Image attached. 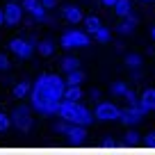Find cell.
Listing matches in <instances>:
<instances>
[{"label": "cell", "instance_id": "2", "mask_svg": "<svg viewBox=\"0 0 155 155\" xmlns=\"http://www.w3.org/2000/svg\"><path fill=\"white\" fill-rule=\"evenodd\" d=\"M64 89H66V80H62L59 75L55 73H44V75L37 78L32 91L37 94H44V96H50V98H64Z\"/></svg>", "mask_w": 155, "mask_h": 155}, {"label": "cell", "instance_id": "4", "mask_svg": "<svg viewBox=\"0 0 155 155\" xmlns=\"http://www.w3.org/2000/svg\"><path fill=\"white\" fill-rule=\"evenodd\" d=\"M89 44V34L82 30H71V32L62 34V46L64 48H82Z\"/></svg>", "mask_w": 155, "mask_h": 155}, {"label": "cell", "instance_id": "20", "mask_svg": "<svg viewBox=\"0 0 155 155\" xmlns=\"http://www.w3.org/2000/svg\"><path fill=\"white\" fill-rule=\"evenodd\" d=\"M84 25H87V32L94 34L98 28H101V21H98V16H87V18H84Z\"/></svg>", "mask_w": 155, "mask_h": 155}, {"label": "cell", "instance_id": "22", "mask_svg": "<svg viewBox=\"0 0 155 155\" xmlns=\"http://www.w3.org/2000/svg\"><path fill=\"white\" fill-rule=\"evenodd\" d=\"M37 50L44 55V57H48V55H53V44H50V41H39Z\"/></svg>", "mask_w": 155, "mask_h": 155}, {"label": "cell", "instance_id": "6", "mask_svg": "<svg viewBox=\"0 0 155 155\" xmlns=\"http://www.w3.org/2000/svg\"><path fill=\"white\" fill-rule=\"evenodd\" d=\"M121 112L123 110H119L114 103H101L96 107V119H101V121H114V119H121Z\"/></svg>", "mask_w": 155, "mask_h": 155}, {"label": "cell", "instance_id": "11", "mask_svg": "<svg viewBox=\"0 0 155 155\" xmlns=\"http://www.w3.org/2000/svg\"><path fill=\"white\" fill-rule=\"evenodd\" d=\"M139 105H141V110H144V112L155 110V89H144V91H141Z\"/></svg>", "mask_w": 155, "mask_h": 155}, {"label": "cell", "instance_id": "23", "mask_svg": "<svg viewBox=\"0 0 155 155\" xmlns=\"http://www.w3.org/2000/svg\"><path fill=\"white\" fill-rule=\"evenodd\" d=\"M126 66H128V68L141 66V57H139V55H126Z\"/></svg>", "mask_w": 155, "mask_h": 155}, {"label": "cell", "instance_id": "24", "mask_svg": "<svg viewBox=\"0 0 155 155\" xmlns=\"http://www.w3.org/2000/svg\"><path fill=\"white\" fill-rule=\"evenodd\" d=\"M9 123H12V119H9L7 114H2V112H0V132L7 130V128H9Z\"/></svg>", "mask_w": 155, "mask_h": 155}, {"label": "cell", "instance_id": "8", "mask_svg": "<svg viewBox=\"0 0 155 155\" xmlns=\"http://www.w3.org/2000/svg\"><path fill=\"white\" fill-rule=\"evenodd\" d=\"M12 119H14L16 128H21V130H30V126H32V114L28 107H16Z\"/></svg>", "mask_w": 155, "mask_h": 155}, {"label": "cell", "instance_id": "10", "mask_svg": "<svg viewBox=\"0 0 155 155\" xmlns=\"http://www.w3.org/2000/svg\"><path fill=\"white\" fill-rule=\"evenodd\" d=\"M144 114L146 112L141 110V105H130V107H126V110L121 112V121L128 123V126H132V123H137Z\"/></svg>", "mask_w": 155, "mask_h": 155}, {"label": "cell", "instance_id": "1", "mask_svg": "<svg viewBox=\"0 0 155 155\" xmlns=\"http://www.w3.org/2000/svg\"><path fill=\"white\" fill-rule=\"evenodd\" d=\"M57 116H62L66 121H73V123H80V126H89V123L94 121V114L84 105H80L78 101H66V98L59 101Z\"/></svg>", "mask_w": 155, "mask_h": 155}, {"label": "cell", "instance_id": "27", "mask_svg": "<svg viewBox=\"0 0 155 155\" xmlns=\"http://www.w3.org/2000/svg\"><path fill=\"white\" fill-rule=\"evenodd\" d=\"M103 5H107V7H114V5H116V0H103Z\"/></svg>", "mask_w": 155, "mask_h": 155}, {"label": "cell", "instance_id": "5", "mask_svg": "<svg viewBox=\"0 0 155 155\" xmlns=\"http://www.w3.org/2000/svg\"><path fill=\"white\" fill-rule=\"evenodd\" d=\"M9 50L14 55H18V57L28 59V57H32V53H34V41H32V39L16 37V39H12V41H9Z\"/></svg>", "mask_w": 155, "mask_h": 155}, {"label": "cell", "instance_id": "3", "mask_svg": "<svg viewBox=\"0 0 155 155\" xmlns=\"http://www.w3.org/2000/svg\"><path fill=\"white\" fill-rule=\"evenodd\" d=\"M57 132H62V135L71 137L73 141H84V137H87V130H84V126H80V123H73V121H59L57 126Z\"/></svg>", "mask_w": 155, "mask_h": 155}, {"label": "cell", "instance_id": "12", "mask_svg": "<svg viewBox=\"0 0 155 155\" xmlns=\"http://www.w3.org/2000/svg\"><path fill=\"white\" fill-rule=\"evenodd\" d=\"M62 16L68 21V23H80V21H82V12L78 9L75 5H68V7H64V9H62Z\"/></svg>", "mask_w": 155, "mask_h": 155}, {"label": "cell", "instance_id": "19", "mask_svg": "<svg viewBox=\"0 0 155 155\" xmlns=\"http://www.w3.org/2000/svg\"><path fill=\"white\" fill-rule=\"evenodd\" d=\"M130 91V87H128L126 82H114L112 84V94L114 96H121V98H126V94Z\"/></svg>", "mask_w": 155, "mask_h": 155}, {"label": "cell", "instance_id": "21", "mask_svg": "<svg viewBox=\"0 0 155 155\" xmlns=\"http://www.w3.org/2000/svg\"><path fill=\"white\" fill-rule=\"evenodd\" d=\"M94 37H96V41H98V44H107V41H110V30L101 25V28H98L96 32H94Z\"/></svg>", "mask_w": 155, "mask_h": 155}, {"label": "cell", "instance_id": "7", "mask_svg": "<svg viewBox=\"0 0 155 155\" xmlns=\"http://www.w3.org/2000/svg\"><path fill=\"white\" fill-rule=\"evenodd\" d=\"M21 5H23L25 12L32 14L34 21H46V7L41 0H21Z\"/></svg>", "mask_w": 155, "mask_h": 155}, {"label": "cell", "instance_id": "15", "mask_svg": "<svg viewBox=\"0 0 155 155\" xmlns=\"http://www.w3.org/2000/svg\"><path fill=\"white\" fill-rule=\"evenodd\" d=\"M114 14H116V16H123V18H126V16L130 14V0H116V5H114Z\"/></svg>", "mask_w": 155, "mask_h": 155}, {"label": "cell", "instance_id": "16", "mask_svg": "<svg viewBox=\"0 0 155 155\" xmlns=\"http://www.w3.org/2000/svg\"><path fill=\"white\" fill-rule=\"evenodd\" d=\"M135 25H137V18H135L132 14H128V16H126V21L119 25V32H121V34H130Z\"/></svg>", "mask_w": 155, "mask_h": 155}, {"label": "cell", "instance_id": "13", "mask_svg": "<svg viewBox=\"0 0 155 155\" xmlns=\"http://www.w3.org/2000/svg\"><path fill=\"white\" fill-rule=\"evenodd\" d=\"M64 98H66V101H80V98H82V89H80V84H66V89H64Z\"/></svg>", "mask_w": 155, "mask_h": 155}, {"label": "cell", "instance_id": "25", "mask_svg": "<svg viewBox=\"0 0 155 155\" xmlns=\"http://www.w3.org/2000/svg\"><path fill=\"white\" fill-rule=\"evenodd\" d=\"M7 66H9V59H7V55L0 53V71H7Z\"/></svg>", "mask_w": 155, "mask_h": 155}, {"label": "cell", "instance_id": "30", "mask_svg": "<svg viewBox=\"0 0 155 155\" xmlns=\"http://www.w3.org/2000/svg\"><path fill=\"white\" fill-rule=\"evenodd\" d=\"M7 2H18V0H7Z\"/></svg>", "mask_w": 155, "mask_h": 155}, {"label": "cell", "instance_id": "18", "mask_svg": "<svg viewBox=\"0 0 155 155\" xmlns=\"http://www.w3.org/2000/svg\"><path fill=\"white\" fill-rule=\"evenodd\" d=\"M84 80V73L80 71V68H75V71L66 73V84H80Z\"/></svg>", "mask_w": 155, "mask_h": 155}, {"label": "cell", "instance_id": "14", "mask_svg": "<svg viewBox=\"0 0 155 155\" xmlns=\"http://www.w3.org/2000/svg\"><path fill=\"white\" fill-rule=\"evenodd\" d=\"M59 68H62L64 73H71V71H75V68H80V59L78 57H64L62 62H59Z\"/></svg>", "mask_w": 155, "mask_h": 155}, {"label": "cell", "instance_id": "17", "mask_svg": "<svg viewBox=\"0 0 155 155\" xmlns=\"http://www.w3.org/2000/svg\"><path fill=\"white\" fill-rule=\"evenodd\" d=\"M30 91H32V84L30 82H16L14 84V96L16 98H25Z\"/></svg>", "mask_w": 155, "mask_h": 155}, {"label": "cell", "instance_id": "28", "mask_svg": "<svg viewBox=\"0 0 155 155\" xmlns=\"http://www.w3.org/2000/svg\"><path fill=\"white\" fill-rule=\"evenodd\" d=\"M5 23V9H0V25Z\"/></svg>", "mask_w": 155, "mask_h": 155}, {"label": "cell", "instance_id": "9", "mask_svg": "<svg viewBox=\"0 0 155 155\" xmlns=\"http://www.w3.org/2000/svg\"><path fill=\"white\" fill-rule=\"evenodd\" d=\"M21 18H23V5H21V2H7V7H5V23L16 25V23H21Z\"/></svg>", "mask_w": 155, "mask_h": 155}, {"label": "cell", "instance_id": "29", "mask_svg": "<svg viewBox=\"0 0 155 155\" xmlns=\"http://www.w3.org/2000/svg\"><path fill=\"white\" fill-rule=\"evenodd\" d=\"M150 34H153V39H155V28H153V30H150Z\"/></svg>", "mask_w": 155, "mask_h": 155}, {"label": "cell", "instance_id": "26", "mask_svg": "<svg viewBox=\"0 0 155 155\" xmlns=\"http://www.w3.org/2000/svg\"><path fill=\"white\" fill-rule=\"evenodd\" d=\"M41 2H44V7H46V9H53V7L57 5V0H41Z\"/></svg>", "mask_w": 155, "mask_h": 155}]
</instances>
